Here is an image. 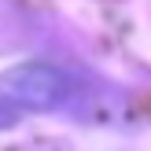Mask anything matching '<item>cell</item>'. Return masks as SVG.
<instances>
[{
    "instance_id": "obj_1",
    "label": "cell",
    "mask_w": 151,
    "mask_h": 151,
    "mask_svg": "<svg viewBox=\"0 0 151 151\" xmlns=\"http://www.w3.org/2000/svg\"><path fill=\"white\" fill-rule=\"evenodd\" d=\"M78 85L52 63H22L0 81V96L19 111H59L74 100Z\"/></svg>"
},
{
    "instance_id": "obj_2",
    "label": "cell",
    "mask_w": 151,
    "mask_h": 151,
    "mask_svg": "<svg viewBox=\"0 0 151 151\" xmlns=\"http://www.w3.org/2000/svg\"><path fill=\"white\" fill-rule=\"evenodd\" d=\"M19 122V107H11V103L0 96V129H7V125H15Z\"/></svg>"
}]
</instances>
